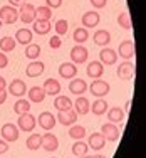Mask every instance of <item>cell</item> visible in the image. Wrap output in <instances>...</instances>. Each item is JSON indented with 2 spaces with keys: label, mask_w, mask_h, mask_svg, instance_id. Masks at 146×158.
Wrapping results in <instances>:
<instances>
[{
  "label": "cell",
  "mask_w": 146,
  "mask_h": 158,
  "mask_svg": "<svg viewBox=\"0 0 146 158\" xmlns=\"http://www.w3.org/2000/svg\"><path fill=\"white\" fill-rule=\"evenodd\" d=\"M0 20L2 24H7V25H12L18 20V10L12 5H3L0 9Z\"/></svg>",
  "instance_id": "1"
},
{
  "label": "cell",
  "mask_w": 146,
  "mask_h": 158,
  "mask_svg": "<svg viewBox=\"0 0 146 158\" xmlns=\"http://www.w3.org/2000/svg\"><path fill=\"white\" fill-rule=\"evenodd\" d=\"M109 82L103 81V79H94V81L91 82V86H89V91H91V94H94L96 98H104L106 94H109Z\"/></svg>",
  "instance_id": "2"
},
{
  "label": "cell",
  "mask_w": 146,
  "mask_h": 158,
  "mask_svg": "<svg viewBox=\"0 0 146 158\" xmlns=\"http://www.w3.org/2000/svg\"><path fill=\"white\" fill-rule=\"evenodd\" d=\"M17 128L18 131H25V133H32L34 128H35V118L30 114V113H25V114H20L17 119Z\"/></svg>",
  "instance_id": "3"
},
{
  "label": "cell",
  "mask_w": 146,
  "mask_h": 158,
  "mask_svg": "<svg viewBox=\"0 0 146 158\" xmlns=\"http://www.w3.org/2000/svg\"><path fill=\"white\" fill-rule=\"evenodd\" d=\"M0 133H2V140H5L7 143H14L18 140V128L14 123H5L0 128Z\"/></svg>",
  "instance_id": "4"
},
{
  "label": "cell",
  "mask_w": 146,
  "mask_h": 158,
  "mask_svg": "<svg viewBox=\"0 0 146 158\" xmlns=\"http://www.w3.org/2000/svg\"><path fill=\"white\" fill-rule=\"evenodd\" d=\"M101 135L104 136L106 141H118L119 136H121V131L118 130V126L114 123H104L101 126Z\"/></svg>",
  "instance_id": "5"
},
{
  "label": "cell",
  "mask_w": 146,
  "mask_h": 158,
  "mask_svg": "<svg viewBox=\"0 0 146 158\" xmlns=\"http://www.w3.org/2000/svg\"><path fill=\"white\" fill-rule=\"evenodd\" d=\"M18 19L22 20V24H32L35 20V9L32 3H22L20 10H18Z\"/></svg>",
  "instance_id": "6"
},
{
  "label": "cell",
  "mask_w": 146,
  "mask_h": 158,
  "mask_svg": "<svg viewBox=\"0 0 146 158\" xmlns=\"http://www.w3.org/2000/svg\"><path fill=\"white\" fill-rule=\"evenodd\" d=\"M87 56H89V51L84 46L77 44V46L71 49V61H72V64H84L87 61Z\"/></svg>",
  "instance_id": "7"
},
{
  "label": "cell",
  "mask_w": 146,
  "mask_h": 158,
  "mask_svg": "<svg viewBox=\"0 0 146 158\" xmlns=\"http://www.w3.org/2000/svg\"><path fill=\"white\" fill-rule=\"evenodd\" d=\"M55 116L52 114V113H49V111H44V113H40L39 114V118H37V123H39V126L42 128V130H46V131H51L52 128L55 126Z\"/></svg>",
  "instance_id": "8"
},
{
  "label": "cell",
  "mask_w": 146,
  "mask_h": 158,
  "mask_svg": "<svg viewBox=\"0 0 146 158\" xmlns=\"http://www.w3.org/2000/svg\"><path fill=\"white\" fill-rule=\"evenodd\" d=\"M118 77L119 79H124V81H129V79H133L134 76V64L131 61H124L123 64H119L118 66Z\"/></svg>",
  "instance_id": "9"
},
{
  "label": "cell",
  "mask_w": 146,
  "mask_h": 158,
  "mask_svg": "<svg viewBox=\"0 0 146 158\" xmlns=\"http://www.w3.org/2000/svg\"><path fill=\"white\" fill-rule=\"evenodd\" d=\"M118 52H119V56H121L123 59L131 61V59L134 57V54H136V51H134V42L133 40H123V42L119 44Z\"/></svg>",
  "instance_id": "10"
},
{
  "label": "cell",
  "mask_w": 146,
  "mask_h": 158,
  "mask_svg": "<svg viewBox=\"0 0 146 158\" xmlns=\"http://www.w3.org/2000/svg\"><path fill=\"white\" fill-rule=\"evenodd\" d=\"M40 148H44L46 152H55L59 148V140L54 133H46L42 135V143H40Z\"/></svg>",
  "instance_id": "11"
},
{
  "label": "cell",
  "mask_w": 146,
  "mask_h": 158,
  "mask_svg": "<svg viewBox=\"0 0 146 158\" xmlns=\"http://www.w3.org/2000/svg\"><path fill=\"white\" fill-rule=\"evenodd\" d=\"M55 119H57L62 126H72L74 123H76V119H77V113L74 111V108L69 110V111H59Z\"/></svg>",
  "instance_id": "12"
},
{
  "label": "cell",
  "mask_w": 146,
  "mask_h": 158,
  "mask_svg": "<svg viewBox=\"0 0 146 158\" xmlns=\"http://www.w3.org/2000/svg\"><path fill=\"white\" fill-rule=\"evenodd\" d=\"M99 20H101L99 14L94 12V10H89V12H86L84 15H82V19H81L84 29H94L96 25H99Z\"/></svg>",
  "instance_id": "13"
},
{
  "label": "cell",
  "mask_w": 146,
  "mask_h": 158,
  "mask_svg": "<svg viewBox=\"0 0 146 158\" xmlns=\"http://www.w3.org/2000/svg\"><path fill=\"white\" fill-rule=\"evenodd\" d=\"M59 76L62 79H72L77 76V66L72 62H62L59 66Z\"/></svg>",
  "instance_id": "14"
},
{
  "label": "cell",
  "mask_w": 146,
  "mask_h": 158,
  "mask_svg": "<svg viewBox=\"0 0 146 158\" xmlns=\"http://www.w3.org/2000/svg\"><path fill=\"white\" fill-rule=\"evenodd\" d=\"M9 93L12 96L20 98V96L27 94V84H25L22 79H14V81L9 84Z\"/></svg>",
  "instance_id": "15"
},
{
  "label": "cell",
  "mask_w": 146,
  "mask_h": 158,
  "mask_svg": "<svg viewBox=\"0 0 146 158\" xmlns=\"http://www.w3.org/2000/svg\"><path fill=\"white\" fill-rule=\"evenodd\" d=\"M99 59H101V64H106V66H113L118 61V54L116 51L109 47H103V51L99 52Z\"/></svg>",
  "instance_id": "16"
},
{
  "label": "cell",
  "mask_w": 146,
  "mask_h": 158,
  "mask_svg": "<svg viewBox=\"0 0 146 158\" xmlns=\"http://www.w3.org/2000/svg\"><path fill=\"white\" fill-rule=\"evenodd\" d=\"M42 89H44V93H46V94H49V96H57L59 93H61V82H59L57 79L49 77V79H46Z\"/></svg>",
  "instance_id": "17"
},
{
  "label": "cell",
  "mask_w": 146,
  "mask_h": 158,
  "mask_svg": "<svg viewBox=\"0 0 146 158\" xmlns=\"http://www.w3.org/2000/svg\"><path fill=\"white\" fill-rule=\"evenodd\" d=\"M86 73H87V76L91 79H99L104 74V66L99 61H92V62H89L87 67H86Z\"/></svg>",
  "instance_id": "18"
},
{
  "label": "cell",
  "mask_w": 146,
  "mask_h": 158,
  "mask_svg": "<svg viewBox=\"0 0 146 158\" xmlns=\"http://www.w3.org/2000/svg\"><path fill=\"white\" fill-rule=\"evenodd\" d=\"M69 91L72 94H77V96H82L86 91H87V82L84 79H71L69 82Z\"/></svg>",
  "instance_id": "19"
},
{
  "label": "cell",
  "mask_w": 146,
  "mask_h": 158,
  "mask_svg": "<svg viewBox=\"0 0 146 158\" xmlns=\"http://www.w3.org/2000/svg\"><path fill=\"white\" fill-rule=\"evenodd\" d=\"M44 71H46L44 62H40V61H32V62L27 66V69H25V74H27L29 77H37V76H42Z\"/></svg>",
  "instance_id": "20"
},
{
  "label": "cell",
  "mask_w": 146,
  "mask_h": 158,
  "mask_svg": "<svg viewBox=\"0 0 146 158\" xmlns=\"http://www.w3.org/2000/svg\"><path fill=\"white\" fill-rule=\"evenodd\" d=\"M32 35L34 32L30 29H18L14 39H15V42L22 44V46H29V44H32Z\"/></svg>",
  "instance_id": "21"
},
{
  "label": "cell",
  "mask_w": 146,
  "mask_h": 158,
  "mask_svg": "<svg viewBox=\"0 0 146 158\" xmlns=\"http://www.w3.org/2000/svg\"><path fill=\"white\" fill-rule=\"evenodd\" d=\"M32 32H35L37 35H46V34L51 32L52 25H51V20H34L32 22Z\"/></svg>",
  "instance_id": "22"
},
{
  "label": "cell",
  "mask_w": 146,
  "mask_h": 158,
  "mask_svg": "<svg viewBox=\"0 0 146 158\" xmlns=\"http://www.w3.org/2000/svg\"><path fill=\"white\" fill-rule=\"evenodd\" d=\"M87 146L97 152V150H103L104 146H106V140H104V136L101 133H91V135H89Z\"/></svg>",
  "instance_id": "23"
},
{
  "label": "cell",
  "mask_w": 146,
  "mask_h": 158,
  "mask_svg": "<svg viewBox=\"0 0 146 158\" xmlns=\"http://www.w3.org/2000/svg\"><path fill=\"white\" fill-rule=\"evenodd\" d=\"M72 101H71L69 96H55L54 99V108L57 111H69L72 110Z\"/></svg>",
  "instance_id": "24"
},
{
  "label": "cell",
  "mask_w": 146,
  "mask_h": 158,
  "mask_svg": "<svg viewBox=\"0 0 146 158\" xmlns=\"http://www.w3.org/2000/svg\"><path fill=\"white\" fill-rule=\"evenodd\" d=\"M72 108H74V111H76L77 114H87L89 110H91V104H89V99H87V98L79 96V98L76 99V103L72 104Z\"/></svg>",
  "instance_id": "25"
},
{
  "label": "cell",
  "mask_w": 146,
  "mask_h": 158,
  "mask_svg": "<svg viewBox=\"0 0 146 158\" xmlns=\"http://www.w3.org/2000/svg\"><path fill=\"white\" fill-rule=\"evenodd\" d=\"M92 39H94V44L101 47H106L107 44L111 42V34L109 31H106V29H103V31H96L94 35H92Z\"/></svg>",
  "instance_id": "26"
},
{
  "label": "cell",
  "mask_w": 146,
  "mask_h": 158,
  "mask_svg": "<svg viewBox=\"0 0 146 158\" xmlns=\"http://www.w3.org/2000/svg\"><path fill=\"white\" fill-rule=\"evenodd\" d=\"M27 94H29V101H30V103H42V101L46 99V96H47L40 86H34V88H30L27 91Z\"/></svg>",
  "instance_id": "27"
},
{
  "label": "cell",
  "mask_w": 146,
  "mask_h": 158,
  "mask_svg": "<svg viewBox=\"0 0 146 158\" xmlns=\"http://www.w3.org/2000/svg\"><path fill=\"white\" fill-rule=\"evenodd\" d=\"M106 111H107V103H106V99H103V98H97L94 103L91 104V113L96 114V116H103Z\"/></svg>",
  "instance_id": "28"
},
{
  "label": "cell",
  "mask_w": 146,
  "mask_h": 158,
  "mask_svg": "<svg viewBox=\"0 0 146 158\" xmlns=\"http://www.w3.org/2000/svg\"><path fill=\"white\" fill-rule=\"evenodd\" d=\"M107 119H109V123H121L123 119H124V111L121 110V108H118V106H114V108H111V110H107Z\"/></svg>",
  "instance_id": "29"
},
{
  "label": "cell",
  "mask_w": 146,
  "mask_h": 158,
  "mask_svg": "<svg viewBox=\"0 0 146 158\" xmlns=\"http://www.w3.org/2000/svg\"><path fill=\"white\" fill-rule=\"evenodd\" d=\"M40 143H42V135L32 133L30 136L27 138V141H25V146H27L29 150H32V152H35V150L40 148Z\"/></svg>",
  "instance_id": "30"
},
{
  "label": "cell",
  "mask_w": 146,
  "mask_h": 158,
  "mask_svg": "<svg viewBox=\"0 0 146 158\" xmlns=\"http://www.w3.org/2000/svg\"><path fill=\"white\" fill-rule=\"evenodd\" d=\"M14 111H15L18 116H20V114H25V113H29V111H30V101L24 99V98L17 99L15 104H14Z\"/></svg>",
  "instance_id": "31"
},
{
  "label": "cell",
  "mask_w": 146,
  "mask_h": 158,
  "mask_svg": "<svg viewBox=\"0 0 146 158\" xmlns=\"http://www.w3.org/2000/svg\"><path fill=\"white\" fill-rule=\"evenodd\" d=\"M15 39L14 37H9V35H5V37H2L0 39V51L5 54V52H12L14 49H15Z\"/></svg>",
  "instance_id": "32"
},
{
  "label": "cell",
  "mask_w": 146,
  "mask_h": 158,
  "mask_svg": "<svg viewBox=\"0 0 146 158\" xmlns=\"http://www.w3.org/2000/svg\"><path fill=\"white\" fill-rule=\"evenodd\" d=\"M86 133H87V131H86V128L84 126H81V125H72L69 128V136L72 138V140H82V138L86 136Z\"/></svg>",
  "instance_id": "33"
},
{
  "label": "cell",
  "mask_w": 146,
  "mask_h": 158,
  "mask_svg": "<svg viewBox=\"0 0 146 158\" xmlns=\"http://www.w3.org/2000/svg\"><path fill=\"white\" fill-rule=\"evenodd\" d=\"M72 39L76 40V44L82 46V44H84L86 40L89 39V32H87V29H84V27H77L76 31H74V34H72Z\"/></svg>",
  "instance_id": "34"
},
{
  "label": "cell",
  "mask_w": 146,
  "mask_h": 158,
  "mask_svg": "<svg viewBox=\"0 0 146 158\" xmlns=\"http://www.w3.org/2000/svg\"><path fill=\"white\" fill-rule=\"evenodd\" d=\"M87 150H89L87 143L77 140V141L72 145V155L77 156V158H79V156H84V155H87Z\"/></svg>",
  "instance_id": "35"
},
{
  "label": "cell",
  "mask_w": 146,
  "mask_h": 158,
  "mask_svg": "<svg viewBox=\"0 0 146 158\" xmlns=\"http://www.w3.org/2000/svg\"><path fill=\"white\" fill-rule=\"evenodd\" d=\"M51 19H52V9H49L47 5L35 9V20H51Z\"/></svg>",
  "instance_id": "36"
},
{
  "label": "cell",
  "mask_w": 146,
  "mask_h": 158,
  "mask_svg": "<svg viewBox=\"0 0 146 158\" xmlns=\"http://www.w3.org/2000/svg\"><path fill=\"white\" fill-rule=\"evenodd\" d=\"M25 56L30 61H37V57L40 56V46L39 44H29V46H25Z\"/></svg>",
  "instance_id": "37"
},
{
  "label": "cell",
  "mask_w": 146,
  "mask_h": 158,
  "mask_svg": "<svg viewBox=\"0 0 146 158\" xmlns=\"http://www.w3.org/2000/svg\"><path fill=\"white\" fill-rule=\"evenodd\" d=\"M118 24L121 25L123 29H126V31H131L133 29V22H131V15L129 12H121L118 15Z\"/></svg>",
  "instance_id": "38"
},
{
  "label": "cell",
  "mask_w": 146,
  "mask_h": 158,
  "mask_svg": "<svg viewBox=\"0 0 146 158\" xmlns=\"http://www.w3.org/2000/svg\"><path fill=\"white\" fill-rule=\"evenodd\" d=\"M67 29H69V25H67V20L64 19H61V20L55 22V32H57V35H66L67 34Z\"/></svg>",
  "instance_id": "39"
},
{
  "label": "cell",
  "mask_w": 146,
  "mask_h": 158,
  "mask_svg": "<svg viewBox=\"0 0 146 158\" xmlns=\"http://www.w3.org/2000/svg\"><path fill=\"white\" fill-rule=\"evenodd\" d=\"M61 46H62V39L59 35H54V37L49 39V47L51 49H59Z\"/></svg>",
  "instance_id": "40"
},
{
  "label": "cell",
  "mask_w": 146,
  "mask_h": 158,
  "mask_svg": "<svg viewBox=\"0 0 146 158\" xmlns=\"http://www.w3.org/2000/svg\"><path fill=\"white\" fill-rule=\"evenodd\" d=\"M89 2H91V5L94 7V9H104L107 0H89Z\"/></svg>",
  "instance_id": "41"
},
{
  "label": "cell",
  "mask_w": 146,
  "mask_h": 158,
  "mask_svg": "<svg viewBox=\"0 0 146 158\" xmlns=\"http://www.w3.org/2000/svg\"><path fill=\"white\" fill-rule=\"evenodd\" d=\"M49 9H59L62 5V0H46Z\"/></svg>",
  "instance_id": "42"
},
{
  "label": "cell",
  "mask_w": 146,
  "mask_h": 158,
  "mask_svg": "<svg viewBox=\"0 0 146 158\" xmlns=\"http://www.w3.org/2000/svg\"><path fill=\"white\" fill-rule=\"evenodd\" d=\"M7 152H9V143L0 138V155H3V153H7Z\"/></svg>",
  "instance_id": "43"
},
{
  "label": "cell",
  "mask_w": 146,
  "mask_h": 158,
  "mask_svg": "<svg viewBox=\"0 0 146 158\" xmlns=\"http://www.w3.org/2000/svg\"><path fill=\"white\" fill-rule=\"evenodd\" d=\"M7 64H9V57H7L3 52H0V69H3Z\"/></svg>",
  "instance_id": "44"
},
{
  "label": "cell",
  "mask_w": 146,
  "mask_h": 158,
  "mask_svg": "<svg viewBox=\"0 0 146 158\" xmlns=\"http://www.w3.org/2000/svg\"><path fill=\"white\" fill-rule=\"evenodd\" d=\"M5 88H7V81H5V77L0 76V91H5Z\"/></svg>",
  "instance_id": "45"
},
{
  "label": "cell",
  "mask_w": 146,
  "mask_h": 158,
  "mask_svg": "<svg viewBox=\"0 0 146 158\" xmlns=\"http://www.w3.org/2000/svg\"><path fill=\"white\" fill-rule=\"evenodd\" d=\"M7 99V91H0V104H3Z\"/></svg>",
  "instance_id": "46"
},
{
  "label": "cell",
  "mask_w": 146,
  "mask_h": 158,
  "mask_svg": "<svg viewBox=\"0 0 146 158\" xmlns=\"http://www.w3.org/2000/svg\"><path fill=\"white\" fill-rule=\"evenodd\" d=\"M10 3H12V7H15V5H22V3H25V0H9Z\"/></svg>",
  "instance_id": "47"
},
{
  "label": "cell",
  "mask_w": 146,
  "mask_h": 158,
  "mask_svg": "<svg viewBox=\"0 0 146 158\" xmlns=\"http://www.w3.org/2000/svg\"><path fill=\"white\" fill-rule=\"evenodd\" d=\"M124 106H126V111H131V99H128V101H126V104H124Z\"/></svg>",
  "instance_id": "48"
},
{
  "label": "cell",
  "mask_w": 146,
  "mask_h": 158,
  "mask_svg": "<svg viewBox=\"0 0 146 158\" xmlns=\"http://www.w3.org/2000/svg\"><path fill=\"white\" fill-rule=\"evenodd\" d=\"M79 158H96V155H92V156H87V155H84V156H79Z\"/></svg>",
  "instance_id": "49"
},
{
  "label": "cell",
  "mask_w": 146,
  "mask_h": 158,
  "mask_svg": "<svg viewBox=\"0 0 146 158\" xmlns=\"http://www.w3.org/2000/svg\"><path fill=\"white\" fill-rule=\"evenodd\" d=\"M96 158H106V156H103V155H96Z\"/></svg>",
  "instance_id": "50"
}]
</instances>
